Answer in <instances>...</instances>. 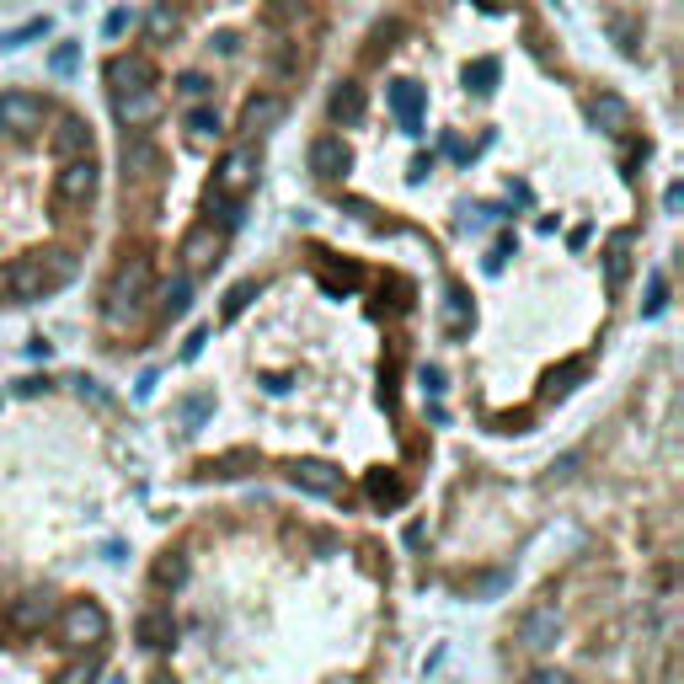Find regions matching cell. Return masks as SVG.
Returning <instances> with one entry per match:
<instances>
[{"label":"cell","instance_id":"obj_1","mask_svg":"<svg viewBox=\"0 0 684 684\" xmlns=\"http://www.w3.org/2000/svg\"><path fill=\"white\" fill-rule=\"evenodd\" d=\"M59 642L86 652V647H102L107 642V610L97 599H75L65 604V615H59Z\"/></svg>","mask_w":684,"mask_h":684},{"label":"cell","instance_id":"obj_2","mask_svg":"<svg viewBox=\"0 0 684 684\" xmlns=\"http://www.w3.org/2000/svg\"><path fill=\"white\" fill-rule=\"evenodd\" d=\"M145 289H150V257H129V262H118V273H113V284H107V321H123V310H134V300H145Z\"/></svg>","mask_w":684,"mask_h":684},{"label":"cell","instance_id":"obj_3","mask_svg":"<svg viewBox=\"0 0 684 684\" xmlns=\"http://www.w3.org/2000/svg\"><path fill=\"white\" fill-rule=\"evenodd\" d=\"M97 161H91V150L86 155H70L65 166H59V177H54V193H59V204H70V209H81L97 198Z\"/></svg>","mask_w":684,"mask_h":684},{"label":"cell","instance_id":"obj_4","mask_svg":"<svg viewBox=\"0 0 684 684\" xmlns=\"http://www.w3.org/2000/svg\"><path fill=\"white\" fill-rule=\"evenodd\" d=\"M43 97H33V91H0V129L6 134H17V139H27V134H38L43 129Z\"/></svg>","mask_w":684,"mask_h":684},{"label":"cell","instance_id":"obj_5","mask_svg":"<svg viewBox=\"0 0 684 684\" xmlns=\"http://www.w3.org/2000/svg\"><path fill=\"white\" fill-rule=\"evenodd\" d=\"M113 118L123 129H150L155 118H161V91L155 86H139V91H113Z\"/></svg>","mask_w":684,"mask_h":684},{"label":"cell","instance_id":"obj_6","mask_svg":"<svg viewBox=\"0 0 684 684\" xmlns=\"http://www.w3.org/2000/svg\"><path fill=\"white\" fill-rule=\"evenodd\" d=\"M252 182H257V150L252 145H230L220 155V171H214V188L230 193V198H241Z\"/></svg>","mask_w":684,"mask_h":684},{"label":"cell","instance_id":"obj_7","mask_svg":"<svg viewBox=\"0 0 684 684\" xmlns=\"http://www.w3.org/2000/svg\"><path fill=\"white\" fill-rule=\"evenodd\" d=\"M289 481H294L300 492H310V497H337V492H342V465L305 455V460L289 465Z\"/></svg>","mask_w":684,"mask_h":684},{"label":"cell","instance_id":"obj_8","mask_svg":"<svg viewBox=\"0 0 684 684\" xmlns=\"http://www.w3.org/2000/svg\"><path fill=\"white\" fill-rule=\"evenodd\" d=\"M0 289L11 294V300H43L54 284H49V273H43V262H33V257H17L6 273H0Z\"/></svg>","mask_w":684,"mask_h":684},{"label":"cell","instance_id":"obj_9","mask_svg":"<svg viewBox=\"0 0 684 684\" xmlns=\"http://www.w3.org/2000/svg\"><path fill=\"white\" fill-rule=\"evenodd\" d=\"M305 161H310V171H316L321 182H337V177H348V166H353V150L342 145L337 134H321V139H310Z\"/></svg>","mask_w":684,"mask_h":684},{"label":"cell","instance_id":"obj_10","mask_svg":"<svg viewBox=\"0 0 684 684\" xmlns=\"http://www.w3.org/2000/svg\"><path fill=\"white\" fill-rule=\"evenodd\" d=\"M556 636H562V610H556V604H535V610H524V620H519V642L530 647V652L556 647Z\"/></svg>","mask_w":684,"mask_h":684},{"label":"cell","instance_id":"obj_11","mask_svg":"<svg viewBox=\"0 0 684 684\" xmlns=\"http://www.w3.org/2000/svg\"><path fill=\"white\" fill-rule=\"evenodd\" d=\"M588 118H594L604 134H615V139H626L631 123H636L631 102L620 97V91H594V97H588Z\"/></svg>","mask_w":684,"mask_h":684},{"label":"cell","instance_id":"obj_12","mask_svg":"<svg viewBox=\"0 0 684 684\" xmlns=\"http://www.w3.org/2000/svg\"><path fill=\"white\" fill-rule=\"evenodd\" d=\"M102 81L113 91H139V86H155V65L145 54H113L102 65Z\"/></svg>","mask_w":684,"mask_h":684},{"label":"cell","instance_id":"obj_13","mask_svg":"<svg viewBox=\"0 0 684 684\" xmlns=\"http://www.w3.org/2000/svg\"><path fill=\"white\" fill-rule=\"evenodd\" d=\"M284 113H289L284 97H273V91H257V97L241 102V129H246V134H268V129H278V123H284Z\"/></svg>","mask_w":684,"mask_h":684},{"label":"cell","instance_id":"obj_14","mask_svg":"<svg viewBox=\"0 0 684 684\" xmlns=\"http://www.w3.org/2000/svg\"><path fill=\"white\" fill-rule=\"evenodd\" d=\"M166 166V155H161V145L155 139H145V134H134V139H123V177H155V171Z\"/></svg>","mask_w":684,"mask_h":684},{"label":"cell","instance_id":"obj_15","mask_svg":"<svg viewBox=\"0 0 684 684\" xmlns=\"http://www.w3.org/2000/svg\"><path fill=\"white\" fill-rule=\"evenodd\" d=\"M385 97H391V113L401 118V129H407V134L423 129V86H412V81H391V91H385Z\"/></svg>","mask_w":684,"mask_h":684},{"label":"cell","instance_id":"obj_16","mask_svg":"<svg viewBox=\"0 0 684 684\" xmlns=\"http://www.w3.org/2000/svg\"><path fill=\"white\" fill-rule=\"evenodd\" d=\"M182 257H188V268H214V262H220V236H214V225H193L188 236H182Z\"/></svg>","mask_w":684,"mask_h":684},{"label":"cell","instance_id":"obj_17","mask_svg":"<svg viewBox=\"0 0 684 684\" xmlns=\"http://www.w3.org/2000/svg\"><path fill=\"white\" fill-rule=\"evenodd\" d=\"M171 636H177V620L171 610H145L134 620V642L139 647H171Z\"/></svg>","mask_w":684,"mask_h":684},{"label":"cell","instance_id":"obj_18","mask_svg":"<svg viewBox=\"0 0 684 684\" xmlns=\"http://www.w3.org/2000/svg\"><path fill=\"white\" fill-rule=\"evenodd\" d=\"M86 150H91V129L75 113H65L54 123V155H65V161H70V155H86Z\"/></svg>","mask_w":684,"mask_h":684},{"label":"cell","instance_id":"obj_19","mask_svg":"<svg viewBox=\"0 0 684 684\" xmlns=\"http://www.w3.org/2000/svg\"><path fill=\"white\" fill-rule=\"evenodd\" d=\"M332 123H342V129L364 123V86H359V81H342V86L332 91Z\"/></svg>","mask_w":684,"mask_h":684},{"label":"cell","instance_id":"obj_20","mask_svg":"<svg viewBox=\"0 0 684 684\" xmlns=\"http://www.w3.org/2000/svg\"><path fill=\"white\" fill-rule=\"evenodd\" d=\"M49 620H54V604L43 594H27V599L11 604V626H17V631H43Z\"/></svg>","mask_w":684,"mask_h":684},{"label":"cell","instance_id":"obj_21","mask_svg":"<svg viewBox=\"0 0 684 684\" xmlns=\"http://www.w3.org/2000/svg\"><path fill=\"white\" fill-rule=\"evenodd\" d=\"M604 273H610V289H620L631 278V236L626 230L610 236V246H604Z\"/></svg>","mask_w":684,"mask_h":684},{"label":"cell","instance_id":"obj_22","mask_svg":"<svg viewBox=\"0 0 684 684\" xmlns=\"http://www.w3.org/2000/svg\"><path fill=\"white\" fill-rule=\"evenodd\" d=\"M369 497H375L380 508H401L407 503V481H401L396 471H375L369 476Z\"/></svg>","mask_w":684,"mask_h":684},{"label":"cell","instance_id":"obj_23","mask_svg":"<svg viewBox=\"0 0 684 684\" xmlns=\"http://www.w3.org/2000/svg\"><path fill=\"white\" fill-rule=\"evenodd\" d=\"M188 305H193V278H188V273L166 278V289H161V310H166V316H188Z\"/></svg>","mask_w":684,"mask_h":684},{"label":"cell","instance_id":"obj_24","mask_svg":"<svg viewBox=\"0 0 684 684\" xmlns=\"http://www.w3.org/2000/svg\"><path fill=\"white\" fill-rule=\"evenodd\" d=\"M246 471H257V449H236V455L209 460V476H246Z\"/></svg>","mask_w":684,"mask_h":684},{"label":"cell","instance_id":"obj_25","mask_svg":"<svg viewBox=\"0 0 684 684\" xmlns=\"http://www.w3.org/2000/svg\"><path fill=\"white\" fill-rule=\"evenodd\" d=\"M188 134H193V139H220L225 123H220V113H214V107H193V113H188Z\"/></svg>","mask_w":684,"mask_h":684},{"label":"cell","instance_id":"obj_26","mask_svg":"<svg viewBox=\"0 0 684 684\" xmlns=\"http://www.w3.org/2000/svg\"><path fill=\"white\" fill-rule=\"evenodd\" d=\"M182 578H188V556H182V551H166L161 562H155V583H161V588H177Z\"/></svg>","mask_w":684,"mask_h":684},{"label":"cell","instance_id":"obj_27","mask_svg":"<svg viewBox=\"0 0 684 684\" xmlns=\"http://www.w3.org/2000/svg\"><path fill=\"white\" fill-rule=\"evenodd\" d=\"M145 33H150L155 43H166L171 33H177V11H171V0H166V6H155L150 17H145Z\"/></svg>","mask_w":684,"mask_h":684},{"label":"cell","instance_id":"obj_28","mask_svg":"<svg viewBox=\"0 0 684 684\" xmlns=\"http://www.w3.org/2000/svg\"><path fill=\"white\" fill-rule=\"evenodd\" d=\"M177 91H182L188 102H204L209 91H214V81H209L204 70H182V75H177Z\"/></svg>","mask_w":684,"mask_h":684},{"label":"cell","instance_id":"obj_29","mask_svg":"<svg viewBox=\"0 0 684 684\" xmlns=\"http://www.w3.org/2000/svg\"><path fill=\"white\" fill-rule=\"evenodd\" d=\"M572 380H583V364H562V369H551V375H546V396L572 391Z\"/></svg>","mask_w":684,"mask_h":684},{"label":"cell","instance_id":"obj_30","mask_svg":"<svg viewBox=\"0 0 684 684\" xmlns=\"http://www.w3.org/2000/svg\"><path fill=\"white\" fill-rule=\"evenodd\" d=\"M252 294H257V284H252V278H246V284H236V289H230V294H225V321H236L241 310L252 305Z\"/></svg>","mask_w":684,"mask_h":684},{"label":"cell","instance_id":"obj_31","mask_svg":"<svg viewBox=\"0 0 684 684\" xmlns=\"http://www.w3.org/2000/svg\"><path fill=\"white\" fill-rule=\"evenodd\" d=\"M663 305H668V284H663V273H652V284H647V305H642V316H663Z\"/></svg>","mask_w":684,"mask_h":684},{"label":"cell","instance_id":"obj_32","mask_svg":"<svg viewBox=\"0 0 684 684\" xmlns=\"http://www.w3.org/2000/svg\"><path fill=\"white\" fill-rule=\"evenodd\" d=\"M91 679H97V658H81V663H70L54 684H91Z\"/></svg>","mask_w":684,"mask_h":684},{"label":"cell","instance_id":"obj_33","mask_svg":"<svg viewBox=\"0 0 684 684\" xmlns=\"http://www.w3.org/2000/svg\"><path fill=\"white\" fill-rule=\"evenodd\" d=\"M43 273H49V284H65V278H75V257L70 252H49V268H43Z\"/></svg>","mask_w":684,"mask_h":684},{"label":"cell","instance_id":"obj_34","mask_svg":"<svg viewBox=\"0 0 684 684\" xmlns=\"http://www.w3.org/2000/svg\"><path fill=\"white\" fill-rule=\"evenodd\" d=\"M75 391H81V401H91V407H113V396H107V391H102L97 380H86V375L75 380Z\"/></svg>","mask_w":684,"mask_h":684},{"label":"cell","instance_id":"obj_35","mask_svg":"<svg viewBox=\"0 0 684 684\" xmlns=\"http://www.w3.org/2000/svg\"><path fill=\"white\" fill-rule=\"evenodd\" d=\"M471 81H476V91H492V81H497V59H476V65H471Z\"/></svg>","mask_w":684,"mask_h":684},{"label":"cell","instance_id":"obj_36","mask_svg":"<svg viewBox=\"0 0 684 684\" xmlns=\"http://www.w3.org/2000/svg\"><path fill=\"white\" fill-rule=\"evenodd\" d=\"M444 321H449V326H455V332H460V326H465V289H449V305H444Z\"/></svg>","mask_w":684,"mask_h":684},{"label":"cell","instance_id":"obj_37","mask_svg":"<svg viewBox=\"0 0 684 684\" xmlns=\"http://www.w3.org/2000/svg\"><path fill=\"white\" fill-rule=\"evenodd\" d=\"M209 407H214L209 396H188V401H182V417H188V423H198V417H204Z\"/></svg>","mask_w":684,"mask_h":684},{"label":"cell","instance_id":"obj_38","mask_svg":"<svg viewBox=\"0 0 684 684\" xmlns=\"http://www.w3.org/2000/svg\"><path fill=\"white\" fill-rule=\"evenodd\" d=\"M524 684H572V679L562 674V668H535V674L524 679Z\"/></svg>","mask_w":684,"mask_h":684},{"label":"cell","instance_id":"obj_39","mask_svg":"<svg viewBox=\"0 0 684 684\" xmlns=\"http://www.w3.org/2000/svg\"><path fill=\"white\" fill-rule=\"evenodd\" d=\"M129 33V11H113V17H107V38H123Z\"/></svg>","mask_w":684,"mask_h":684},{"label":"cell","instance_id":"obj_40","mask_svg":"<svg viewBox=\"0 0 684 684\" xmlns=\"http://www.w3.org/2000/svg\"><path fill=\"white\" fill-rule=\"evenodd\" d=\"M423 391H428V396L444 391V369H423Z\"/></svg>","mask_w":684,"mask_h":684},{"label":"cell","instance_id":"obj_41","mask_svg":"<svg viewBox=\"0 0 684 684\" xmlns=\"http://www.w3.org/2000/svg\"><path fill=\"white\" fill-rule=\"evenodd\" d=\"M551 471H556V476H572V471H578V455H562V460L551 465Z\"/></svg>","mask_w":684,"mask_h":684},{"label":"cell","instance_id":"obj_42","mask_svg":"<svg viewBox=\"0 0 684 684\" xmlns=\"http://www.w3.org/2000/svg\"><path fill=\"white\" fill-rule=\"evenodd\" d=\"M70 65H75V49H70V43H65V49L54 54V70H70Z\"/></svg>","mask_w":684,"mask_h":684},{"label":"cell","instance_id":"obj_43","mask_svg":"<svg viewBox=\"0 0 684 684\" xmlns=\"http://www.w3.org/2000/svg\"><path fill=\"white\" fill-rule=\"evenodd\" d=\"M204 342H209V332H193V337H188V348H182V353H188V359H198V348H204Z\"/></svg>","mask_w":684,"mask_h":684},{"label":"cell","instance_id":"obj_44","mask_svg":"<svg viewBox=\"0 0 684 684\" xmlns=\"http://www.w3.org/2000/svg\"><path fill=\"white\" fill-rule=\"evenodd\" d=\"M326 684H353V679H326Z\"/></svg>","mask_w":684,"mask_h":684}]
</instances>
